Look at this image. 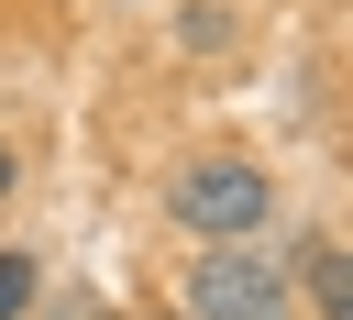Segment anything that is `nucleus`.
I'll use <instances>...</instances> for the list:
<instances>
[{
  "instance_id": "4",
  "label": "nucleus",
  "mask_w": 353,
  "mask_h": 320,
  "mask_svg": "<svg viewBox=\"0 0 353 320\" xmlns=\"http://www.w3.org/2000/svg\"><path fill=\"white\" fill-rule=\"evenodd\" d=\"M33 287H44V276H33V254H11V243H0V320H22V309H33Z\"/></svg>"
},
{
  "instance_id": "1",
  "label": "nucleus",
  "mask_w": 353,
  "mask_h": 320,
  "mask_svg": "<svg viewBox=\"0 0 353 320\" xmlns=\"http://www.w3.org/2000/svg\"><path fill=\"white\" fill-rule=\"evenodd\" d=\"M165 210H176L199 243H254V232L276 221V177H265L254 154H199V166H176Z\"/></svg>"
},
{
  "instance_id": "5",
  "label": "nucleus",
  "mask_w": 353,
  "mask_h": 320,
  "mask_svg": "<svg viewBox=\"0 0 353 320\" xmlns=\"http://www.w3.org/2000/svg\"><path fill=\"white\" fill-rule=\"evenodd\" d=\"M11 177H22V154H11V143H0V199H11Z\"/></svg>"
},
{
  "instance_id": "2",
  "label": "nucleus",
  "mask_w": 353,
  "mask_h": 320,
  "mask_svg": "<svg viewBox=\"0 0 353 320\" xmlns=\"http://www.w3.org/2000/svg\"><path fill=\"white\" fill-rule=\"evenodd\" d=\"M287 265L254 254V243H210L188 265V320H287Z\"/></svg>"
},
{
  "instance_id": "3",
  "label": "nucleus",
  "mask_w": 353,
  "mask_h": 320,
  "mask_svg": "<svg viewBox=\"0 0 353 320\" xmlns=\"http://www.w3.org/2000/svg\"><path fill=\"white\" fill-rule=\"evenodd\" d=\"M309 309H320V320H353V265H342V243H331V232L309 243Z\"/></svg>"
}]
</instances>
